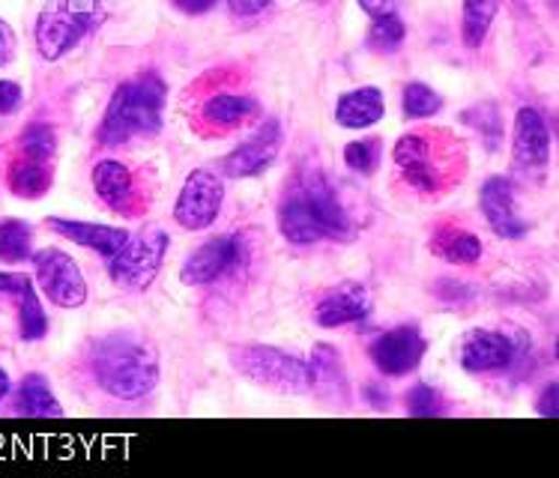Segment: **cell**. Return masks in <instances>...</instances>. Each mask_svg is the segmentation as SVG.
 Segmentation results:
<instances>
[{
    "mask_svg": "<svg viewBox=\"0 0 559 478\" xmlns=\"http://www.w3.org/2000/svg\"><path fill=\"white\" fill-rule=\"evenodd\" d=\"M91 374L111 398H144L159 383V350L138 332H111L93 344Z\"/></svg>",
    "mask_w": 559,
    "mask_h": 478,
    "instance_id": "obj_1",
    "label": "cell"
},
{
    "mask_svg": "<svg viewBox=\"0 0 559 478\" xmlns=\"http://www.w3.org/2000/svg\"><path fill=\"white\" fill-rule=\"evenodd\" d=\"M168 87L156 72H141L138 79L123 81L105 108L99 126L103 147H123L135 138L156 135L162 129V108H165Z\"/></svg>",
    "mask_w": 559,
    "mask_h": 478,
    "instance_id": "obj_2",
    "label": "cell"
},
{
    "mask_svg": "<svg viewBox=\"0 0 559 478\" xmlns=\"http://www.w3.org/2000/svg\"><path fill=\"white\" fill-rule=\"evenodd\" d=\"M234 371L254 386L270 389L278 395H309L311 365L299 356L270 347V344H237L230 347Z\"/></svg>",
    "mask_w": 559,
    "mask_h": 478,
    "instance_id": "obj_3",
    "label": "cell"
},
{
    "mask_svg": "<svg viewBox=\"0 0 559 478\" xmlns=\"http://www.w3.org/2000/svg\"><path fill=\"white\" fill-rule=\"evenodd\" d=\"M171 239L162 228L141 230L138 237L126 239V246L108 258V275L123 290H147L159 275Z\"/></svg>",
    "mask_w": 559,
    "mask_h": 478,
    "instance_id": "obj_4",
    "label": "cell"
},
{
    "mask_svg": "<svg viewBox=\"0 0 559 478\" xmlns=\"http://www.w3.org/2000/svg\"><path fill=\"white\" fill-rule=\"evenodd\" d=\"M93 27V12L79 0H48L39 10L34 36L46 60H60L79 46Z\"/></svg>",
    "mask_w": 559,
    "mask_h": 478,
    "instance_id": "obj_5",
    "label": "cell"
},
{
    "mask_svg": "<svg viewBox=\"0 0 559 478\" xmlns=\"http://www.w3.org/2000/svg\"><path fill=\"white\" fill-rule=\"evenodd\" d=\"M31 261L36 266V285L51 306L72 311L87 302V278L67 251L39 249Z\"/></svg>",
    "mask_w": 559,
    "mask_h": 478,
    "instance_id": "obj_6",
    "label": "cell"
},
{
    "mask_svg": "<svg viewBox=\"0 0 559 478\" xmlns=\"http://www.w3.org/2000/svg\"><path fill=\"white\" fill-rule=\"evenodd\" d=\"M225 182L213 171L198 168L186 177L183 189L174 204V222L183 230H206L222 213Z\"/></svg>",
    "mask_w": 559,
    "mask_h": 478,
    "instance_id": "obj_7",
    "label": "cell"
},
{
    "mask_svg": "<svg viewBox=\"0 0 559 478\" xmlns=\"http://www.w3.org/2000/svg\"><path fill=\"white\" fill-rule=\"evenodd\" d=\"M428 354V342L416 326H395V330L377 335L368 356L383 377H407L413 374Z\"/></svg>",
    "mask_w": 559,
    "mask_h": 478,
    "instance_id": "obj_8",
    "label": "cell"
},
{
    "mask_svg": "<svg viewBox=\"0 0 559 478\" xmlns=\"http://www.w3.org/2000/svg\"><path fill=\"white\" fill-rule=\"evenodd\" d=\"M242 263V239L234 234H222L216 239H206L204 246L186 258L180 266V282L189 287H206L225 278L230 270H237Z\"/></svg>",
    "mask_w": 559,
    "mask_h": 478,
    "instance_id": "obj_9",
    "label": "cell"
},
{
    "mask_svg": "<svg viewBox=\"0 0 559 478\" xmlns=\"http://www.w3.org/2000/svg\"><path fill=\"white\" fill-rule=\"evenodd\" d=\"M518 356V347L509 335L493 330H469L457 344V362L469 374H491L509 368Z\"/></svg>",
    "mask_w": 559,
    "mask_h": 478,
    "instance_id": "obj_10",
    "label": "cell"
},
{
    "mask_svg": "<svg viewBox=\"0 0 559 478\" xmlns=\"http://www.w3.org/2000/svg\"><path fill=\"white\" fill-rule=\"evenodd\" d=\"M278 147H282V126H278V120H266L246 144H240L222 159V174L234 177V180L258 177L273 165Z\"/></svg>",
    "mask_w": 559,
    "mask_h": 478,
    "instance_id": "obj_11",
    "label": "cell"
},
{
    "mask_svg": "<svg viewBox=\"0 0 559 478\" xmlns=\"http://www.w3.org/2000/svg\"><path fill=\"white\" fill-rule=\"evenodd\" d=\"M481 216L500 239H521L526 222L514 210V186L509 177H488L479 192Z\"/></svg>",
    "mask_w": 559,
    "mask_h": 478,
    "instance_id": "obj_12",
    "label": "cell"
},
{
    "mask_svg": "<svg viewBox=\"0 0 559 478\" xmlns=\"http://www.w3.org/2000/svg\"><path fill=\"white\" fill-rule=\"evenodd\" d=\"M371 294L366 285L359 282H344V285L332 287L326 297L320 299L314 308V323L323 330H338V326H350L359 323L371 314Z\"/></svg>",
    "mask_w": 559,
    "mask_h": 478,
    "instance_id": "obj_13",
    "label": "cell"
},
{
    "mask_svg": "<svg viewBox=\"0 0 559 478\" xmlns=\"http://www.w3.org/2000/svg\"><path fill=\"white\" fill-rule=\"evenodd\" d=\"M512 156L518 168L524 171H542L550 159V135L545 117L536 108H521L514 115Z\"/></svg>",
    "mask_w": 559,
    "mask_h": 478,
    "instance_id": "obj_14",
    "label": "cell"
},
{
    "mask_svg": "<svg viewBox=\"0 0 559 478\" xmlns=\"http://www.w3.org/2000/svg\"><path fill=\"white\" fill-rule=\"evenodd\" d=\"M46 225L55 230V234H60L63 239H72L75 246H84V249L103 254L105 261H108V258H115L117 251L126 246V239L132 237V234L123 228L93 225V222H75V218H63V216L46 218Z\"/></svg>",
    "mask_w": 559,
    "mask_h": 478,
    "instance_id": "obj_15",
    "label": "cell"
},
{
    "mask_svg": "<svg viewBox=\"0 0 559 478\" xmlns=\"http://www.w3.org/2000/svg\"><path fill=\"white\" fill-rule=\"evenodd\" d=\"M299 194L309 201V206L314 210V216L320 218V225L330 230L332 239L350 237V218L344 213L338 194L332 192V186L326 182V177L318 171H309L299 182Z\"/></svg>",
    "mask_w": 559,
    "mask_h": 478,
    "instance_id": "obj_16",
    "label": "cell"
},
{
    "mask_svg": "<svg viewBox=\"0 0 559 478\" xmlns=\"http://www.w3.org/2000/svg\"><path fill=\"white\" fill-rule=\"evenodd\" d=\"M278 230L294 246H311V242H320V239H332L330 230L323 228L320 218L314 216L309 201L299 194V189L287 194L282 206H278Z\"/></svg>",
    "mask_w": 559,
    "mask_h": 478,
    "instance_id": "obj_17",
    "label": "cell"
},
{
    "mask_svg": "<svg viewBox=\"0 0 559 478\" xmlns=\"http://www.w3.org/2000/svg\"><path fill=\"white\" fill-rule=\"evenodd\" d=\"M395 165L404 174V180L411 182L413 189L419 192H435L437 189V171L431 165V147H428V138L425 135H404L395 144Z\"/></svg>",
    "mask_w": 559,
    "mask_h": 478,
    "instance_id": "obj_18",
    "label": "cell"
},
{
    "mask_svg": "<svg viewBox=\"0 0 559 478\" xmlns=\"http://www.w3.org/2000/svg\"><path fill=\"white\" fill-rule=\"evenodd\" d=\"M93 189H96L99 201H103L108 210H115V213H129V210H132V201H135V180H132V171L126 168L123 162H96V168H93Z\"/></svg>",
    "mask_w": 559,
    "mask_h": 478,
    "instance_id": "obj_19",
    "label": "cell"
},
{
    "mask_svg": "<svg viewBox=\"0 0 559 478\" xmlns=\"http://www.w3.org/2000/svg\"><path fill=\"white\" fill-rule=\"evenodd\" d=\"M15 416L19 419H63L58 395L51 392L43 374H27L15 392Z\"/></svg>",
    "mask_w": 559,
    "mask_h": 478,
    "instance_id": "obj_20",
    "label": "cell"
},
{
    "mask_svg": "<svg viewBox=\"0 0 559 478\" xmlns=\"http://www.w3.org/2000/svg\"><path fill=\"white\" fill-rule=\"evenodd\" d=\"M386 103L377 87H359V91L344 93L335 105V123L344 129H368L377 120H383Z\"/></svg>",
    "mask_w": 559,
    "mask_h": 478,
    "instance_id": "obj_21",
    "label": "cell"
},
{
    "mask_svg": "<svg viewBox=\"0 0 559 478\" xmlns=\"http://www.w3.org/2000/svg\"><path fill=\"white\" fill-rule=\"evenodd\" d=\"M7 186L15 198H24V201H36L51 189V168L48 162L31 159V156H22L10 162V171H7Z\"/></svg>",
    "mask_w": 559,
    "mask_h": 478,
    "instance_id": "obj_22",
    "label": "cell"
},
{
    "mask_svg": "<svg viewBox=\"0 0 559 478\" xmlns=\"http://www.w3.org/2000/svg\"><path fill=\"white\" fill-rule=\"evenodd\" d=\"M431 249L435 254H440L443 261L449 263H461V266H469L481 258V239L476 234H469L464 228H455V225H443L437 230L435 239H431Z\"/></svg>",
    "mask_w": 559,
    "mask_h": 478,
    "instance_id": "obj_23",
    "label": "cell"
},
{
    "mask_svg": "<svg viewBox=\"0 0 559 478\" xmlns=\"http://www.w3.org/2000/svg\"><path fill=\"white\" fill-rule=\"evenodd\" d=\"M258 111V103L251 96H237V93H216L204 103V120L213 126H222V129H230V126L246 123L251 115Z\"/></svg>",
    "mask_w": 559,
    "mask_h": 478,
    "instance_id": "obj_24",
    "label": "cell"
},
{
    "mask_svg": "<svg viewBox=\"0 0 559 478\" xmlns=\"http://www.w3.org/2000/svg\"><path fill=\"white\" fill-rule=\"evenodd\" d=\"M12 299L19 302V332H22V342H39V338H46L48 314L43 302H39V290L34 287V278Z\"/></svg>",
    "mask_w": 559,
    "mask_h": 478,
    "instance_id": "obj_25",
    "label": "cell"
},
{
    "mask_svg": "<svg viewBox=\"0 0 559 478\" xmlns=\"http://www.w3.org/2000/svg\"><path fill=\"white\" fill-rule=\"evenodd\" d=\"M502 0H464V12H461V36L464 46L479 48L485 36L491 31L493 19L500 12Z\"/></svg>",
    "mask_w": 559,
    "mask_h": 478,
    "instance_id": "obj_26",
    "label": "cell"
},
{
    "mask_svg": "<svg viewBox=\"0 0 559 478\" xmlns=\"http://www.w3.org/2000/svg\"><path fill=\"white\" fill-rule=\"evenodd\" d=\"M34 258V230L27 222L3 218L0 222V261L22 263Z\"/></svg>",
    "mask_w": 559,
    "mask_h": 478,
    "instance_id": "obj_27",
    "label": "cell"
},
{
    "mask_svg": "<svg viewBox=\"0 0 559 478\" xmlns=\"http://www.w3.org/2000/svg\"><path fill=\"white\" fill-rule=\"evenodd\" d=\"M55 147H58V135H55V129L48 123L24 126L22 135H19V153L31 156V159L51 162Z\"/></svg>",
    "mask_w": 559,
    "mask_h": 478,
    "instance_id": "obj_28",
    "label": "cell"
},
{
    "mask_svg": "<svg viewBox=\"0 0 559 478\" xmlns=\"http://www.w3.org/2000/svg\"><path fill=\"white\" fill-rule=\"evenodd\" d=\"M401 108H404V115L411 117V120H423V117L440 115L443 99H440V93L431 91L428 84H423V81H413V84H407V87H404Z\"/></svg>",
    "mask_w": 559,
    "mask_h": 478,
    "instance_id": "obj_29",
    "label": "cell"
},
{
    "mask_svg": "<svg viewBox=\"0 0 559 478\" xmlns=\"http://www.w3.org/2000/svg\"><path fill=\"white\" fill-rule=\"evenodd\" d=\"M404 36H407V27L401 22L395 12H389V15H380L371 24V34H368V46L374 48V51H395V48L404 43Z\"/></svg>",
    "mask_w": 559,
    "mask_h": 478,
    "instance_id": "obj_30",
    "label": "cell"
},
{
    "mask_svg": "<svg viewBox=\"0 0 559 478\" xmlns=\"http://www.w3.org/2000/svg\"><path fill=\"white\" fill-rule=\"evenodd\" d=\"M380 138H359L354 144H347L344 147V162H347V168H354L356 174H374L377 165H380Z\"/></svg>",
    "mask_w": 559,
    "mask_h": 478,
    "instance_id": "obj_31",
    "label": "cell"
},
{
    "mask_svg": "<svg viewBox=\"0 0 559 478\" xmlns=\"http://www.w3.org/2000/svg\"><path fill=\"white\" fill-rule=\"evenodd\" d=\"M443 407V395H440L435 386H428V383H416V386L407 392V413H411V416L428 419V416H440Z\"/></svg>",
    "mask_w": 559,
    "mask_h": 478,
    "instance_id": "obj_32",
    "label": "cell"
},
{
    "mask_svg": "<svg viewBox=\"0 0 559 478\" xmlns=\"http://www.w3.org/2000/svg\"><path fill=\"white\" fill-rule=\"evenodd\" d=\"M19 103H22V87L15 81L0 79V117L12 115Z\"/></svg>",
    "mask_w": 559,
    "mask_h": 478,
    "instance_id": "obj_33",
    "label": "cell"
},
{
    "mask_svg": "<svg viewBox=\"0 0 559 478\" xmlns=\"http://www.w3.org/2000/svg\"><path fill=\"white\" fill-rule=\"evenodd\" d=\"M273 0H228V7L234 15L240 19H251V15H261L263 10H270Z\"/></svg>",
    "mask_w": 559,
    "mask_h": 478,
    "instance_id": "obj_34",
    "label": "cell"
},
{
    "mask_svg": "<svg viewBox=\"0 0 559 478\" xmlns=\"http://www.w3.org/2000/svg\"><path fill=\"white\" fill-rule=\"evenodd\" d=\"M12 58H15V34H12L7 19H0V69L7 67Z\"/></svg>",
    "mask_w": 559,
    "mask_h": 478,
    "instance_id": "obj_35",
    "label": "cell"
},
{
    "mask_svg": "<svg viewBox=\"0 0 559 478\" xmlns=\"http://www.w3.org/2000/svg\"><path fill=\"white\" fill-rule=\"evenodd\" d=\"M31 282V275L24 273H0V294L3 297H15L24 285Z\"/></svg>",
    "mask_w": 559,
    "mask_h": 478,
    "instance_id": "obj_36",
    "label": "cell"
},
{
    "mask_svg": "<svg viewBox=\"0 0 559 478\" xmlns=\"http://www.w3.org/2000/svg\"><path fill=\"white\" fill-rule=\"evenodd\" d=\"M538 416H545V419H557V383H550L545 392H542V398H538Z\"/></svg>",
    "mask_w": 559,
    "mask_h": 478,
    "instance_id": "obj_37",
    "label": "cell"
},
{
    "mask_svg": "<svg viewBox=\"0 0 559 478\" xmlns=\"http://www.w3.org/2000/svg\"><path fill=\"white\" fill-rule=\"evenodd\" d=\"M359 7H362V12H368L371 19H380V15H389V12H395L399 0H359Z\"/></svg>",
    "mask_w": 559,
    "mask_h": 478,
    "instance_id": "obj_38",
    "label": "cell"
},
{
    "mask_svg": "<svg viewBox=\"0 0 559 478\" xmlns=\"http://www.w3.org/2000/svg\"><path fill=\"white\" fill-rule=\"evenodd\" d=\"M171 3L186 15H204L216 7V0H171Z\"/></svg>",
    "mask_w": 559,
    "mask_h": 478,
    "instance_id": "obj_39",
    "label": "cell"
},
{
    "mask_svg": "<svg viewBox=\"0 0 559 478\" xmlns=\"http://www.w3.org/2000/svg\"><path fill=\"white\" fill-rule=\"evenodd\" d=\"M10 389H12L10 374H7V371H3V368H0V404H3V401H7V395H10Z\"/></svg>",
    "mask_w": 559,
    "mask_h": 478,
    "instance_id": "obj_40",
    "label": "cell"
}]
</instances>
